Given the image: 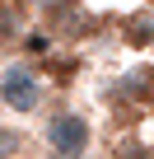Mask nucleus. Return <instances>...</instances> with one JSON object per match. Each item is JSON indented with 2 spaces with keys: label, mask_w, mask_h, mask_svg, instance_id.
<instances>
[{
  "label": "nucleus",
  "mask_w": 154,
  "mask_h": 159,
  "mask_svg": "<svg viewBox=\"0 0 154 159\" xmlns=\"http://www.w3.org/2000/svg\"><path fill=\"white\" fill-rule=\"evenodd\" d=\"M47 145H51V154H84L89 150V122L70 108L51 112L47 117Z\"/></svg>",
  "instance_id": "2"
},
{
  "label": "nucleus",
  "mask_w": 154,
  "mask_h": 159,
  "mask_svg": "<svg viewBox=\"0 0 154 159\" xmlns=\"http://www.w3.org/2000/svg\"><path fill=\"white\" fill-rule=\"evenodd\" d=\"M126 28H131V33H126V42H131V47H145V42H154V19H149V14H135V19H126Z\"/></svg>",
  "instance_id": "3"
},
{
  "label": "nucleus",
  "mask_w": 154,
  "mask_h": 159,
  "mask_svg": "<svg viewBox=\"0 0 154 159\" xmlns=\"http://www.w3.org/2000/svg\"><path fill=\"white\" fill-rule=\"evenodd\" d=\"M126 89H131V94H140V98H154V66H140V70L126 80Z\"/></svg>",
  "instance_id": "4"
},
{
  "label": "nucleus",
  "mask_w": 154,
  "mask_h": 159,
  "mask_svg": "<svg viewBox=\"0 0 154 159\" xmlns=\"http://www.w3.org/2000/svg\"><path fill=\"white\" fill-rule=\"evenodd\" d=\"M0 98H5V108H14V112H33L37 103H42V80H37V70L33 66H5V80H0Z\"/></svg>",
  "instance_id": "1"
},
{
  "label": "nucleus",
  "mask_w": 154,
  "mask_h": 159,
  "mask_svg": "<svg viewBox=\"0 0 154 159\" xmlns=\"http://www.w3.org/2000/svg\"><path fill=\"white\" fill-rule=\"evenodd\" d=\"M0 28H5V38H19V33H24V14H19V5H5Z\"/></svg>",
  "instance_id": "6"
},
{
  "label": "nucleus",
  "mask_w": 154,
  "mask_h": 159,
  "mask_svg": "<svg viewBox=\"0 0 154 159\" xmlns=\"http://www.w3.org/2000/svg\"><path fill=\"white\" fill-rule=\"evenodd\" d=\"M51 159H84V154H51Z\"/></svg>",
  "instance_id": "7"
},
{
  "label": "nucleus",
  "mask_w": 154,
  "mask_h": 159,
  "mask_svg": "<svg viewBox=\"0 0 154 159\" xmlns=\"http://www.w3.org/2000/svg\"><path fill=\"white\" fill-rule=\"evenodd\" d=\"M112 159H154V150H149L145 140H121V145L112 150Z\"/></svg>",
  "instance_id": "5"
}]
</instances>
